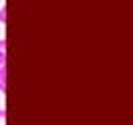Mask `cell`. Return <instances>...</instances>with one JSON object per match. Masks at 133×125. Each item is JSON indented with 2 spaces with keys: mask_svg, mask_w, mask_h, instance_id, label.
<instances>
[{
  "mask_svg": "<svg viewBox=\"0 0 133 125\" xmlns=\"http://www.w3.org/2000/svg\"><path fill=\"white\" fill-rule=\"evenodd\" d=\"M0 21H2V23H6V6H2V8H0Z\"/></svg>",
  "mask_w": 133,
  "mask_h": 125,
  "instance_id": "3",
  "label": "cell"
},
{
  "mask_svg": "<svg viewBox=\"0 0 133 125\" xmlns=\"http://www.w3.org/2000/svg\"><path fill=\"white\" fill-rule=\"evenodd\" d=\"M0 67H6V40H0Z\"/></svg>",
  "mask_w": 133,
  "mask_h": 125,
  "instance_id": "1",
  "label": "cell"
},
{
  "mask_svg": "<svg viewBox=\"0 0 133 125\" xmlns=\"http://www.w3.org/2000/svg\"><path fill=\"white\" fill-rule=\"evenodd\" d=\"M0 92H6V67H0Z\"/></svg>",
  "mask_w": 133,
  "mask_h": 125,
  "instance_id": "2",
  "label": "cell"
},
{
  "mask_svg": "<svg viewBox=\"0 0 133 125\" xmlns=\"http://www.w3.org/2000/svg\"><path fill=\"white\" fill-rule=\"evenodd\" d=\"M6 119V108H0V123Z\"/></svg>",
  "mask_w": 133,
  "mask_h": 125,
  "instance_id": "4",
  "label": "cell"
}]
</instances>
